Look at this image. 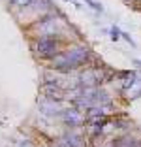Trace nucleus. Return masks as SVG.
<instances>
[{
	"label": "nucleus",
	"mask_w": 141,
	"mask_h": 147,
	"mask_svg": "<svg viewBox=\"0 0 141 147\" xmlns=\"http://www.w3.org/2000/svg\"><path fill=\"white\" fill-rule=\"evenodd\" d=\"M92 59H94V55L87 45H75V47H70L66 51H60L58 55H55L49 61V64H51V68L55 72L66 74V72H72L75 68H81V66L89 64Z\"/></svg>",
	"instance_id": "f257e3e1"
},
{
	"label": "nucleus",
	"mask_w": 141,
	"mask_h": 147,
	"mask_svg": "<svg viewBox=\"0 0 141 147\" xmlns=\"http://www.w3.org/2000/svg\"><path fill=\"white\" fill-rule=\"evenodd\" d=\"M30 30H34L38 34V38L47 36V38H58L60 34V19H56L55 13H47L38 17L32 25H30Z\"/></svg>",
	"instance_id": "f03ea898"
},
{
	"label": "nucleus",
	"mask_w": 141,
	"mask_h": 147,
	"mask_svg": "<svg viewBox=\"0 0 141 147\" xmlns=\"http://www.w3.org/2000/svg\"><path fill=\"white\" fill-rule=\"evenodd\" d=\"M32 49H34V53L40 57V59L51 61L55 55L60 53V42H58V38H47V36H42V38L34 40Z\"/></svg>",
	"instance_id": "7ed1b4c3"
},
{
	"label": "nucleus",
	"mask_w": 141,
	"mask_h": 147,
	"mask_svg": "<svg viewBox=\"0 0 141 147\" xmlns=\"http://www.w3.org/2000/svg\"><path fill=\"white\" fill-rule=\"evenodd\" d=\"M58 117H60V121L64 123L68 128H77V126H81L83 121H85L83 113L77 108H64L62 111H60Z\"/></svg>",
	"instance_id": "20e7f679"
},
{
	"label": "nucleus",
	"mask_w": 141,
	"mask_h": 147,
	"mask_svg": "<svg viewBox=\"0 0 141 147\" xmlns=\"http://www.w3.org/2000/svg\"><path fill=\"white\" fill-rule=\"evenodd\" d=\"M43 98L45 100H51V102H56L60 104L62 100L66 98V91L62 87H56V85H43Z\"/></svg>",
	"instance_id": "39448f33"
},
{
	"label": "nucleus",
	"mask_w": 141,
	"mask_h": 147,
	"mask_svg": "<svg viewBox=\"0 0 141 147\" xmlns=\"http://www.w3.org/2000/svg\"><path fill=\"white\" fill-rule=\"evenodd\" d=\"M60 147H85V140H83L81 134H77L73 130L66 132V134L60 136V142H58Z\"/></svg>",
	"instance_id": "423d86ee"
},
{
	"label": "nucleus",
	"mask_w": 141,
	"mask_h": 147,
	"mask_svg": "<svg viewBox=\"0 0 141 147\" xmlns=\"http://www.w3.org/2000/svg\"><path fill=\"white\" fill-rule=\"evenodd\" d=\"M38 111L45 117H58L62 108H60L56 102H51V100H45L43 98L42 102H38Z\"/></svg>",
	"instance_id": "0eeeda50"
},
{
	"label": "nucleus",
	"mask_w": 141,
	"mask_h": 147,
	"mask_svg": "<svg viewBox=\"0 0 141 147\" xmlns=\"http://www.w3.org/2000/svg\"><path fill=\"white\" fill-rule=\"evenodd\" d=\"M120 76H122V85H120V89H122V92H128L130 89H132V85L136 83L137 74L136 72H122Z\"/></svg>",
	"instance_id": "6e6552de"
},
{
	"label": "nucleus",
	"mask_w": 141,
	"mask_h": 147,
	"mask_svg": "<svg viewBox=\"0 0 141 147\" xmlns=\"http://www.w3.org/2000/svg\"><path fill=\"white\" fill-rule=\"evenodd\" d=\"M9 8L17 9V11H23L25 8H28L30 4H32V0H8Z\"/></svg>",
	"instance_id": "1a4fd4ad"
},
{
	"label": "nucleus",
	"mask_w": 141,
	"mask_h": 147,
	"mask_svg": "<svg viewBox=\"0 0 141 147\" xmlns=\"http://www.w3.org/2000/svg\"><path fill=\"white\" fill-rule=\"evenodd\" d=\"M130 98H137V96H141V74H137V78H136V83L132 85V89H130Z\"/></svg>",
	"instance_id": "9d476101"
},
{
	"label": "nucleus",
	"mask_w": 141,
	"mask_h": 147,
	"mask_svg": "<svg viewBox=\"0 0 141 147\" xmlns=\"http://www.w3.org/2000/svg\"><path fill=\"white\" fill-rule=\"evenodd\" d=\"M85 2H87V4H89V6H90L92 9H96V11H102V9H103L102 6H100L98 2H94V0H85Z\"/></svg>",
	"instance_id": "9b49d317"
},
{
	"label": "nucleus",
	"mask_w": 141,
	"mask_h": 147,
	"mask_svg": "<svg viewBox=\"0 0 141 147\" xmlns=\"http://www.w3.org/2000/svg\"><path fill=\"white\" fill-rule=\"evenodd\" d=\"M17 147H36V145H34L32 142H30L28 138H25V140H21V142L17 143Z\"/></svg>",
	"instance_id": "f8f14e48"
},
{
	"label": "nucleus",
	"mask_w": 141,
	"mask_h": 147,
	"mask_svg": "<svg viewBox=\"0 0 141 147\" xmlns=\"http://www.w3.org/2000/svg\"><path fill=\"white\" fill-rule=\"evenodd\" d=\"M119 38H120V30L117 28V26H113V28H111V40H113V42H117Z\"/></svg>",
	"instance_id": "ddd939ff"
},
{
	"label": "nucleus",
	"mask_w": 141,
	"mask_h": 147,
	"mask_svg": "<svg viewBox=\"0 0 141 147\" xmlns=\"http://www.w3.org/2000/svg\"><path fill=\"white\" fill-rule=\"evenodd\" d=\"M120 36H122V38L126 40V42H130V43H132V45H136V43H134V40L130 38V34H126V32H120Z\"/></svg>",
	"instance_id": "4468645a"
},
{
	"label": "nucleus",
	"mask_w": 141,
	"mask_h": 147,
	"mask_svg": "<svg viewBox=\"0 0 141 147\" xmlns=\"http://www.w3.org/2000/svg\"><path fill=\"white\" fill-rule=\"evenodd\" d=\"M49 147H60V145H58V143H55V145H49Z\"/></svg>",
	"instance_id": "2eb2a0df"
},
{
	"label": "nucleus",
	"mask_w": 141,
	"mask_h": 147,
	"mask_svg": "<svg viewBox=\"0 0 141 147\" xmlns=\"http://www.w3.org/2000/svg\"><path fill=\"white\" fill-rule=\"evenodd\" d=\"M66 2H70V0H66Z\"/></svg>",
	"instance_id": "dca6fc26"
}]
</instances>
